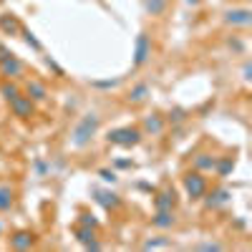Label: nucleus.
I'll return each mask as SVG.
<instances>
[{"label": "nucleus", "mask_w": 252, "mask_h": 252, "mask_svg": "<svg viewBox=\"0 0 252 252\" xmlns=\"http://www.w3.org/2000/svg\"><path fill=\"white\" fill-rule=\"evenodd\" d=\"M217 177H229V174H232L235 172V159L232 157H217V161H215V169H212Z\"/></svg>", "instance_id": "obj_18"}, {"label": "nucleus", "mask_w": 252, "mask_h": 252, "mask_svg": "<svg viewBox=\"0 0 252 252\" xmlns=\"http://www.w3.org/2000/svg\"><path fill=\"white\" fill-rule=\"evenodd\" d=\"M149 96H152V86H149L146 81H141V83H136V86H131L126 101H129V103H144Z\"/></svg>", "instance_id": "obj_17"}, {"label": "nucleus", "mask_w": 252, "mask_h": 252, "mask_svg": "<svg viewBox=\"0 0 252 252\" xmlns=\"http://www.w3.org/2000/svg\"><path fill=\"white\" fill-rule=\"evenodd\" d=\"M141 129H136V126H119V129H111L106 134V141L114 144V146H124V149H131V146H136L141 141Z\"/></svg>", "instance_id": "obj_2"}, {"label": "nucleus", "mask_w": 252, "mask_h": 252, "mask_svg": "<svg viewBox=\"0 0 252 252\" xmlns=\"http://www.w3.org/2000/svg\"><path fill=\"white\" fill-rule=\"evenodd\" d=\"M174 224H177L174 209H157V215L152 217V227H157V229H172Z\"/></svg>", "instance_id": "obj_13"}, {"label": "nucleus", "mask_w": 252, "mask_h": 252, "mask_svg": "<svg viewBox=\"0 0 252 252\" xmlns=\"http://www.w3.org/2000/svg\"><path fill=\"white\" fill-rule=\"evenodd\" d=\"M166 245H169L166 240H146L141 247H144V250H157V247H166Z\"/></svg>", "instance_id": "obj_28"}, {"label": "nucleus", "mask_w": 252, "mask_h": 252, "mask_svg": "<svg viewBox=\"0 0 252 252\" xmlns=\"http://www.w3.org/2000/svg\"><path fill=\"white\" fill-rule=\"evenodd\" d=\"M98 129H101V116L96 111L83 114L76 121L73 131H71V144L76 146V149H86V146L94 141V136L98 134Z\"/></svg>", "instance_id": "obj_1"}, {"label": "nucleus", "mask_w": 252, "mask_h": 252, "mask_svg": "<svg viewBox=\"0 0 252 252\" xmlns=\"http://www.w3.org/2000/svg\"><path fill=\"white\" fill-rule=\"evenodd\" d=\"M166 5H169V0H144V8L149 15H164Z\"/></svg>", "instance_id": "obj_22"}, {"label": "nucleus", "mask_w": 252, "mask_h": 252, "mask_svg": "<svg viewBox=\"0 0 252 252\" xmlns=\"http://www.w3.org/2000/svg\"><path fill=\"white\" fill-rule=\"evenodd\" d=\"M20 33L26 35V43H28V46H31L33 51H40V48H43V46H40V40H38V38H35V35H33V33L28 31V28H20Z\"/></svg>", "instance_id": "obj_24"}, {"label": "nucleus", "mask_w": 252, "mask_h": 252, "mask_svg": "<svg viewBox=\"0 0 252 252\" xmlns=\"http://www.w3.org/2000/svg\"><path fill=\"white\" fill-rule=\"evenodd\" d=\"M177 202H179V197H177L174 189H161L154 197V209H174Z\"/></svg>", "instance_id": "obj_14"}, {"label": "nucleus", "mask_w": 252, "mask_h": 252, "mask_svg": "<svg viewBox=\"0 0 252 252\" xmlns=\"http://www.w3.org/2000/svg\"><path fill=\"white\" fill-rule=\"evenodd\" d=\"M0 235H3V222H0Z\"/></svg>", "instance_id": "obj_35"}, {"label": "nucleus", "mask_w": 252, "mask_h": 252, "mask_svg": "<svg viewBox=\"0 0 252 252\" xmlns=\"http://www.w3.org/2000/svg\"><path fill=\"white\" fill-rule=\"evenodd\" d=\"M18 94H23L20 91V86L13 81V78H5V81H0V96H3L5 101H13Z\"/></svg>", "instance_id": "obj_20"}, {"label": "nucleus", "mask_w": 252, "mask_h": 252, "mask_svg": "<svg viewBox=\"0 0 252 252\" xmlns=\"http://www.w3.org/2000/svg\"><path fill=\"white\" fill-rule=\"evenodd\" d=\"M23 71H26L23 61H20L18 56H13L5 46H0V73H3L5 78L18 81L20 76H23Z\"/></svg>", "instance_id": "obj_4"}, {"label": "nucleus", "mask_w": 252, "mask_h": 252, "mask_svg": "<svg viewBox=\"0 0 252 252\" xmlns=\"http://www.w3.org/2000/svg\"><path fill=\"white\" fill-rule=\"evenodd\" d=\"M10 103V111H13V116H18V119H31V116H35V103L26 96V94H18L13 101H8Z\"/></svg>", "instance_id": "obj_6"}, {"label": "nucleus", "mask_w": 252, "mask_h": 252, "mask_svg": "<svg viewBox=\"0 0 252 252\" xmlns=\"http://www.w3.org/2000/svg\"><path fill=\"white\" fill-rule=\"evenodd\" d=\"M229 197H232V192H229L227 187H217V189H212V192L207 189V194L202 199H204L207 209H220V207H224L229 202Z\"/></svg>", "instance_id": "obj_8"}, {"label": "nucleus", "mask_w": 252, "mask_h": 252, "mask_svg": "<svg viewBox=\"0 0 252 252\" xmlns=\"http://www.w3.org/2000/svg\"><path fill=\"white\" fill-rule=\"evenodd\" d=\"M229 48H235V51H245V43H242V40H229Z\"/></svg>", "instance_id": "obj_32"}, {"label": "nucleus", "mask_w": 252, "mask_h": 252, "mask_svg": "<svg viewBox=\"0 0 252 252\" xmlns=\"http://www.w3.org/2000/svg\"><path fill=\"white\" fill-rule=\"evenodd\" d=\"M250 73H252V66H250V63H245V66H242V78H245V81H250V78H252Z\"/></svg>", "instance_id": "obj_33"}, {"label": "nucleus", "mask_w": 252, "mask_h": 252, "mask_svg": "<svg viewBox=\"0 0 252 252\" xmlns=\"http://www.w3.org/2000/svg\"><path fill=\"white\" fill-rule=\"evenodd\" d=\"M215 161H217V157H215V154H209V152H199V154H194L192 166H194L197 172L207 174V172H212V169H215Z\"/></svg>", "instance_id": "obj_16"}, {"label": "nucleus", "mask_w": 252, "mask_h": 252, "mask_svg": "<svg viewBox=\"0 0 252 252\" xmlns=\"http://www.w3.org/2000/svg\"><path fill=\"white\" fill-rule=\"evenodd\" d=\"M114 164L119 166V169H131V161H129V159H116Z\"/></svg>", "instance_id": "obj_31"}, {"label": "nucleus", "mask_w": 252, "mask_h": 252, "mask_svg": "<svg viewBox=\"0 0 252 252\" xmlns=\"http://www.w3.org/2000/svg\"><path fill=\"white\" fill-rule=\"evenodd\" d=\"M197 250H204V252H220V250H224V245H220V242H202V245H197Z\"/></svg>", "instance_id": "obj_26"}, {"label": "nucleus", "mask_w": 252, "mask_h": 252, "mask_svg": "<svg viewBox=\"0 0 252 252\" xmlns=\"http://www.w3.org/2000/svg\"><path fill=\"white\" fill-rule=\"evenodd\" d=\"M94 194H96V202H98L103 209H109V212H114V209L121 207V197L114 194L111 189H94Z\"/></svg>", "instance_id": "obj_11"}, {"label": "nucleus", "mask_w": 252, "mask_h": 252, "mask_svg": "<svg viewBox=\"0 0 252 252\" xmlns=\"http://www.w3.org/2000/svg\"><path fill=\"white\" fill-rule=\"evenodd\" d=\"M166 129V119L161 114H149L144 116V124H141V134H149V136H159L164 134Z\"/></svg>", "instance_id": "obj_9"}, {"label": "nucleus", "mask_w": 252, "mask_h": 252, "mask_svg": "<svg viewBox=\"0 0 252 252\" xmlns=\"http://www.w3.org/2000/svg\"><path fill=\"white\" fill-rule=\"evenodd\" d=\"M33 245H35V232H31V229H20V232H15L10 237L13 250H31Z\"/></svg>", "instance_id": "obj_15"}, {"label": "nucleus", "mask_w": 252, "mask_h": 252, "mask_svg": "<svg viewBox=\"0 0 252 252\" xmlns=\"http://www.w3.org/2000/svg\"><path fill=\"white\" fill-rule=\"evenodd\" d=\"M182 184H184V192H187L189 199H202V197L207 194V189H209L207 177H204L202 172H197V169L187 172V174L182 177Z\"/></svg>", "instance_id": "obj_3"}, {"label": "nucleus", "mask_w": 252, "mask_h": 252, "mask_svg": "<svg viewBox=\"0 0 252 252\" xmlns=\"http://www.w3.org/2000/svg\"><path fill=\"white\" fill-rule=\"evenodd\" d=\"M184 3H189V5H197V3H199V0H184Z\"/></svg>", "instance_id": "obj_34"}, {"label": "nucleus", "mask_w": 252, "mask_h": 252, "mask_svg": "<svg viewBox=\"0 0 252 252\" xmlns=\"http://www.w3.org/2000/svg\"><path fill=\"white\" fill-rule=\"evenodd\" d=\"M13 202H15V192L10 187L0 184V212H8V209L13 207Z\"/></svg>", "instance_id": "obj_21"}, {"label": "nucleus", "mask_w": 252, "mask_h": 252, "mask_svg": "<svg viewBox=\"0 0 252 252\" xmlns=\"http://www.w3.org/2000/svg\"><path fill=\"white\" fill-rule=\"evenodd\" d=\"M119 81H121V78H111V81H94V86H96V89H114V86H119Z\"/></svg>", "instance_id": "obj_29"}, {"label": "nucleus", "mask_w": 252, "mask_h": 252, "mask_svg": "<svg viewBox=\"0 0 252 252\" xmlns=\"http://www.w3.org/2000/svg\"><path fill=\"white\" fill-rule=\"evenodd\" d=\"M152 58V38L146 31H141L134 40V68H141L144 63H149Z\"/></svg>", "instance_id": "obj_5"}, {"label": "nucleus", "mask_w": 252, "mask_h": 252, "mask_svg": "<svg viewBox=\"0 0 252 252\" xmlns=\"http://www.w3.org/2000/svg\"><path fill=\"white\" fill-rule=\"evenodd\" d=\"M76 240L86 247V250H101V242L96 240V229H91V227H83V224H78L76 227Z\"/></svg>", "instance_id": "obj_10"}, {"label": "nucleus", "mask_w": 252, "mask_h": 252, "mask_svg": "<svg viewBox=\"0 0 252 252\" xmlns=\"http://www.w3.org/2000/svg\"><path fill=\"white\" fill-rule=\"evenodd\" d=\"M166 121L169 124H182V121H187V111L184 109H172L169 116H166Z\"/></svg>", "instance_id": "obj_25"}, {"label": "nucleus", "mask_w": 252, "mask_h": 252, "mask_svg": "<svg viewBox=\"0 0 252 252\" xmlns=\"http://www.w3.org/2000/svg\"><path fill=\"white\" fill-rule=\"evenodd\" d=\"M98 177H101L103 182H109V184H114V182H116V172H111V169H101V172H98Z\"/></svg>", "instance_id": "obj_30"}, {"label": "nucleus", "mask_w": 252, "mask_h": 252, "mask_svg": "<svg viewBox=\"0 0 252 252\" xmlns=\"http://www.w3.org/2000/svg\"><path fill=\"white\" fill-rule=\"evenodd\" d=\"M48 172H51V164L43 161V159H38V161H35V174H38V177H46Z\"/></svg>", "instance_id": "obj_27"}, {"label": "nucleus", "mask_w": 252, "mask_h": 252, "mask_svg": "<svg viewBox=\"0 0 252 252\" xmlns=\"http://www.w3.org/2000/svg\"><path fill=\"white\" fill-rule=\"evenodd\" d=\"M26 96H28L33 103H43V101H48V89H46L40 81L31 78V81H26Z\"/></svg>", "instance_id": "obj_12"}, {"label": "nucleus", "mask_w": 252, "mask_h": 252, "mask_svg": "<svg viewBox=\"0 0 252 252\" xmlns=\"http://www.w3.org/2000/svg\"><path fill=\"white\" fill-rule=\"evenodd\" d=\"M78 224H83V227H91V229H98V224H101V222H98V220H96L91 212H81V215H78Z\"/></svg>", "instance_id": "obj_23"}, {"label": "nucleus", "mask_w": 252, "mask_h": 252, "mask_svg": "<svg viewBox=\"0 0 252 252\" xmlns=\"http://www.w3.org/2000/svg\"><path fill=\"white\" fill-rule=\"evenodd\" d=\"M224 23L232 28H247L252 23V10L250 8H232L224 13Z\"/></svg>", "instance_id": "obj_7"}, {"label": "nucleus", "mask_w": 252, "mask_h": 252, "mask_svg": "<svg viewBox=\"0 0 252 252\" xmlns=\"http://www.w3.org/2000/svg\"><path fill=\"white\" fill-rule=\"evenodd\" d=\"M20 28H23V26L18 23L15 15H10V13L0 15V31H3L5 35H15V33H20Z\"/></svg>", "instance_id": "obj_19"}]
</instances>
